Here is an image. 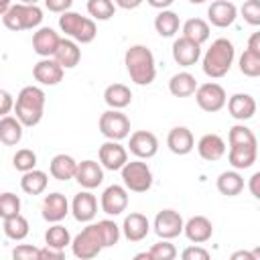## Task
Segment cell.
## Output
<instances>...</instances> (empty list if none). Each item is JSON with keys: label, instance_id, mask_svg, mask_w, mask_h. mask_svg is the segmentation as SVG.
Listing matches in <instances>:
<instances>
[{"label": "cell", "instance_id": "1", "mask_svg": "<svg viewBox=\"0 0 260 260\" xmlns=\"http://www.w3.org/2000/svg\"><path fill=\"white\" fill-rule=\"evenodd\" d=\"M124 65L136 85H150L156 77L154 55L146 45H132L124 53Z\"/></svg>", "mask_w": 260, "mask_h": 260}, {"label": "cell", "instance_id": "2", "mask_svg": "<svg viewBox=\"0 0 260 260\" xmlns=\"http://www.w3.org/2000/svg\"><path fill=\"white\" fill-rule=\"evenodd\" d=\"M45 100L47 95L39 85H26L18 91L16 102H14V118L22 124V128L37 126L43 120Z\"/></svg>", "mask_w": 260, "mask_h": 260}, {"label": "cell", "instance_id": "3", "mask_svg": "<svg viewBox=\"0 0 260 260\" xmlns=\"http://www.w3.org/2000/svg\"><path fill=\"white\" fill-rule=\"evenodd\" d=\"M234 59H236L234 43L225 37H219L209 45V49L205 51V55L201 59L203 73L211 79H219L232 69Z\"/></svg>", "mask_w": 260, "mask_h": 260}, {"label": "cell", "instance_id": "4", "mask_svg": "<svg viewBox=\"0 0 260 260\" xmlns=\"http://www.w3.org/2000/svg\"><path fill=\"white\" fill-rule=\"evenodd\" d=\"M59 28L73 43H81V45L91 43L98 35L95 22L89 16H81L79 12H73V10H67V12L59 14Z\"/></svg>", "mask_w": 260, "mask_h": 260}, {"label": "cell", "instance_id": "5", "mask_svg": "<svg viewBox=\"0 0 260 260\" xmlns=\"http://www.w3.org/2000/svg\"><path fill=\"white\" fill-rule=\"evenodd\" d=\"M2 22L8 30H32L43 22V10L30 2H18L8 8L2 16Z\"/></svg>", "mask_w": 260, "mask_h": 260}, {"label": "cell", "instance_id": "6", "mask_svg": "<svg viewBox=\"0 0 260 260\" xmlns=\"http://www.w3.org/2000/svg\"><path fill=\"white\" fill-rule=\"evenodd\" d=\"M122 183L126 191L132 193H146L152 187V171L144 160H128L122 169Z\"/></svg>", "mask_w": 260, "mask_h": 260}, {"label": "cell", "instance_id": "7", "mask_svg": "<svg viewBox=\"0 0 260 260\" xmlns=\"http://www.w3.org/2000/svg\"><path fill=\"white\" fill-rule=\"evenodd\" d=\"M104 250L100 232L95 223H87L73 240H71V252L79 260H91Z\"/></svg>", "mask_w": 260, "mask_h": 260}, {"label": "cell", "instance_id": "8", "mask_svg": "<svg viewBox=\"0 0 260 260\" xmlns=\"http://www.w3.org/2000/svg\"><path fill=\"white\" fill-rule=\"evenodd\" d=\"M98 126H100V132L114 142H120L130 136V120L120 110H106L100 116Z\"/></svg>", "mask_w": 260, "mask_h": 260}, {"label": "cell", "instance_id": "9", "mask_svg": "<svg viewBox=\"0 0 260 260\" xmlns=\"http://www.w3.org/2000/svg\"><path fill=\"white\" fill-rule=\"evenodd\" d=\"M195 102H197V106L203 112L213 114V112H219L225 106L228 95H225V89L219 83L207 81V83L197 85V89H195Z\"/></svg>", "mask_w": 260, "mask_h": 260}, {"label": "cell", "instance_id": "10", "mask_svg": "<svg viewBox=\"0 0 260 260\" xmlns=\"http://www.w3.org/2000/svg\"><path fill=\"white\" fill-rule=\"evenodd\" d=\"M183 225H185V221H183L181 213L175 209H160L154 217V223H152L154 234L160 240H173V238L181 236Z\"/></svg>", "mask_w": 260, "mask_h": 260}, {"label": "cell", "instance_id": "11", "mask_svg": "<svg viewBox=\"0 0 260 260\" xmlns=\"http://www.w3.org/2000/svg\"><path fill=\"white\" fill-rule=\"evenodd\" d=\"M100 207L108 215L124 213L126 207H128V191L124 189V185H110V187H106L102 197H100Z\"/></svg>", "mask_w": 260, "mask_h": 260}, {"label": "cell", "instance_id": "12", "mask_svg": "<svg viewBox=\"0 0 260 260\" xmlns=\"http://www.w3.org/2000/svg\"><path fill=\"white\" fill-rule=\"evenodd\" d=\"M130 152L142 160V158H152L158 152V138L148 132V130H136L130 134V142H128Z\"/></svg>", "mask_w": 260, "mask_h": 260}, {"label": "cell", "instance_id": "13", "mask_svg": "<svg viewBox=\"0 0 260 260\" xmlns=\"http://www.w3.org/2000/svg\"><path fill=\"white\" fill-rule=\"evenodd\" d=\"M98 156H100L102 169H108V171H120L128 162V150L120 142H114V140H106L100 146Z\"/></svg>", "mask_w": 260, "mask_h": 260}, {"label": "cell", "instance_id": "14", "mask_svg": "<svg viewBox=\"0 0 260 260\" xmlns=\"http://www.w3.org/2000/svg\"><path fill=\"white\" fill-rule=\"evenodd\" d=\"M59 43H61V37L51 26H41L32 35V51L43 59H53Z\"/></svg>", "mask_w": 260, "mask_h": 260}, {"label": "cell", "instance_id": "15", "mask_svg": "<svg viewBox=\"0 0 260 260\" xmlns=\"http://www.w3.org/2000/svg\"><path fill=\"white\" fill-rule=\"evenodd\" d=\"M41 211H43V219L49 221V223H59L61 219H65V215L69 213V201L63 193L55 191V193H49L45 195L43 199V205H41Z\"/></svg>", "mask_w": 260, "mask_h": 260}, {"label": "cell", "instance_id": "16", "mask_svg": "<svg viewBox=\"0 0 260 260\" xmlns=\"http://www.w3.org/2000/svg\"><path fill=\"white\" fill-rule=\"evenodd\" d=\"M207 18L213 26L217 28H228L234 24V20L238 18V8L234 2L230 0H215L209 4L207 8Z\"/></svg>", "mask_w": 260, "mask_h": 260}, {"label": "cell", "instance_id": "17", "mask_svg": "<svg viewBox=\"0 0 260 260\" xmlns=\"http://www.w3.org/2000/svg\"><path fill=\"white\" fill-rule=\"evenodd\" d=\"M73 179L85 191H89V189H95V187L102 185V181H104V169H102V165L98 160L87 158V160L77 162V171H75V177Z\"/></svg>", "mask_w": 260, "mask_h": 260}, {"label": "cell", "instance_id": "18", "mask_svg": "<svg viewBox=\"0 0 260 260\" xmlns=\"http://www.w3.org/2000/svg\"><path fill=\"white\" fill-rule=\"evenodd\" d=\"M69 211L73 213V217L77 221L89 223L95 217V213H98V199H95V195L89 193V191H79L73 197V201L69 205Z\"/></svg>", "mask_w": 260, "mask_h": 260}, {"label": "cell", "instance_id": "19", "mask_svg": "<svg viewBox=\"0 0 260 260\" xmlns=\"http://www.w3.org/2000/svg\"><path fill=\"white\" fill-rule=\"evenodd\" d=\"M120 230H122V234L128 242H142L150 232V221L144 213L132 211L124 217V223H122Z\"/></svg>", "mask_w": 260, "mask_h": 260}, {"label": "cell", "instance_id": "20", "mask_svg": "<svg viewBox=\"0 0 260 260\" xmlns=\"http://www.w3.org/2000/svg\"><path fill=\"white\" fill-rule=\"evenodd\" d=\"M183 234L187 236L189 242H193V244H203V242L211 240V236H213V223H211V219L205 217V215H193V217H189V219L185 221Z\"/></svg>", "mask_w": 260, "mask_h": 260}, {"label": "cell", "instance_id": "21", "mask_svg": "<svg viewBox=\"0 0 260 260\" xmlns=\"http://www.w3.org/2000/svg\"><path fill=\"white\" fill-rule=\"evenodd\" d=\"M171 51H173L175 63H179L181 67H191V65H195V63L201 59V47L195 45L193 41L185 39V37L175 39Z\"/></svg>", "mask_w": 260, "mask_h": 260}, {"label": "cell", "instance_id": "22", "mask_svg": "<svg viewBox=\"0 0 260 260\" xmlns=\"http://www.w3.org/2000/svg\"><path fill=\"white\" fill-rule=\"evenodd\" d=\"M225 104H228L230 116H232L234 120L242 122V124H244L246 120L254 118V114H256V100H254L250 93H234Z\"/></svg>", "mask_w": 260, "mask_h": 260}, {"label": "cell", "instance_id": "23", "mask_svg": "<svg viewBox=\"0 0 260 260\" xmlns=\"http://www.w3.org/2000/svg\"><path fill=\"white\" fill-rule=\"evenodd\" d=\"M167 146H169V150L173 154H179V156L189 154L195 148L193 132L187 126H175V128H171V132L167 136Z\"/></svg>", "mask_w": 260, "mask_h": 260}, {"label": "cell", "instance_id": "24", "mask_svg": "<svg viewBox=\"0 0 260 260\" xmlns=\"http://www.w3.org/2000/svg\"><path fill=\"white\" fill-rule=\"evenodd\" d=\"M32 77L41 85H57L63 79V69L55 59H41L32 67Z\"/></svg>", "mask_w": 260, "mask_h": 260}, {"label": "cell", "instance_id": "25", "mask_svg": "<svg viewBox=\"0 0 260 260\" xmlns=\"http://www.w3.org/2000/svg\"><path fill=\"white\" fill-rule=\"evenodd\" d=\"M197 152L203 160H219L225 154V140L219 134H203L197 142Z\"/></svg>", "mask_w": 260, "mask_h": 260}, {"label": "cell", "instance_id": "26", "mask_svg": "<svg viewBox=\"0 0 260 260\" xmlns=\"http://www.w3.org/2000/svg\"><path fill=\"white\" fill-rule=\"evenodd\" d=\"M258 158V144H242V146H230L228 160L234 167V171L250 169Z\"/></svg>", "mask_w": 260, "mask_h": 260}, {"label": "cell", "instance_id": "27", "mask_svg": "<svg viewBox=\"0 0 260 260\" xmlns=\"http://www.w3.org/2000/svg\"><path fill=\"white\" fill-rule=\"evenodd\" d=\"M53 59L61 65L63 71H65V69H73V67L81 61V49H79V45L73 43L71 39H61V43H59V47H57Z\"/></svg>", "mask_w": 260, "mask_h": 260}, {"label": "cell", "instance_id": "28", "mask_svg": "<svg viewBox=\"0 0 260 260\" xmlns=\"http://www.w3.org/2000/svg\"><path fill=\"white\" fill-rule=\"evenodd\" d=\"M75 171H77V160L71 156V154H55L49 162V173L53 179L57 181H69L75 177Z\"/></svg>", "mask_w": 260, "mask_h": 260}, {"label": "cell", "instance_id": "29", "mask_svg": "<svg viewBox=\"0 0 260 260\" xmlns=\"http://www.w3.org/2000/svg\"><path fill=\"white\" fill-rule=\"evenodd\" d=\"M104 102L110 110H124L132 102V91L124 83H112L104 89Z\"/></svg>", "mask_w": 260, "mask_h": 260}, {"label": "cell", "instance_id": "30", "mask_svg": "<svg viewBox=\"0 0 260 260\" xmlns=\"http://www.w3.org/2000/svg\"><path fill=\"white\" fill-rule=\"evenodd\" d=\"M197 89V79L189 71H179L169 79V91L175 98H189Z\"/></svg>", "mask_w": 260, "mask_h": 260}, {"label": "cell", "instance_id": "31", "mask_svg": "<svg viewBox=\"0 0 260 260\" xmlns=\"http://www.w3.org/2000/svg\"><path fill=\"white\" fill-rule=\"evenodd\" d=\"M215 187L221 195L225 197H236L244 191V177L238 173V171H223L217 181H215Z\"/></svg>", "mask_w": 260, "mask_h": 260}, {"label": "cell", "instance_id": "32", "mask_svg": "<svg viewBox=\"0 0 260 260\" xmlns=\"http://www.w3.org/2000/svg\"><path fill=\"white\" fill-rule=\"evenodd\" d=\"M22 140V124L14 116L0 118V142L6 146H16Z\"/></svg>", "mask_w": 260, "mask_h": 260}, {"label": "cell", "instance_id": "33", "mask_svg": "<svg viewBox=\"0 0 260 260\" xmlns=\"http://www.w3.org/2000/svg\"><path fill=\"white\" fill-rule=\"evenodd\" d=\"M47 183H49V177L45 171H39V169H32L28 173L22 175L20 179V189L26 193V195H41L45 189H47Z\"/></svg>", "mask_w": 260, "mask_h": 260}, {"label": "cell", "instance_id": "34", "mask_svg": "<svg viewBox=\"0 0 260 260\" xmlns=\"http://www.w3.org/2000/svg\"><path fill=\"white\" fill-rule=\"evenodd\" d=\"M179 26H181L179 14L173 10H160L154 16V28L160 37H175L179 32Z\"/></svg>", "mask_w": 260, "mask_h": 260}, {"label": "cell", "instance_id": "35", "mask_svg": "<svg viewBox=\"0 0 260 260\" xmlns=\"http://www.w3.org/2000/svg\"><path fill=\"white\" fill-rule=\"evenodd\" d=\"M181 37H185V39H189V41H193L195 45L201 47L209 39V24L203 18H189L183 24V35Z\"/></svg>", "mask_w": 260, "mask_h": 260}, {"label": "cell", "instance_id": "36", "mask_svg": "<svg viewBox=\"0 0 260 260\" xmlns=\"http://www.w3.org/2000/svg\"><path fill=\"white\" fill-rule=\"evenodd\" d=\"M2 230H4L6 238H10V240H14V242H20V240H24V238L28 236V219H26L22 213H18V215H14V217L4 219Z\"/></svg>", "mask_w": 260, "mask_h": 260}, {"label": "cell", "instance_id": "37", "mask_svg": "<svg viewBox=\"0 0 260 260\" xmlns=\"http://www.w3.org/2000/svg\"><path fill=\"white\" fill-rule=\"evenodd\" d=\"M45 244L49 248H57V250H65L67 246H71V234L65 225L61 223H53L47 232H45Z\"/></svg>", "mask_w": 260, "mask_h": 260}, {"label": "cell", "instance_id": "38", "mask_svg": "<svg viewBox=\"0 0 260 260\" xmlns=\"http://www.w3.org/2000/svg\"><path fill=\"white\" fill-rule=\"evenodd\" d=\"M95 225H98V232H100V238H102L104 248H112V246L118 244V240H120V225L116 221H112V219H100V221H95Z\"/></svg>", "mask_w": 260, "mask_h": 260}, {"label": "cell", "instance_id": "39", "mask_svg": "<svg viewBox=\"0 0 260 260\" xmlns=\"http://www.w3.org/2000/svg\"><path fill=\"white\" fill-rule=\"evenodd\" d=\"M228 144L230 146H242V144H258L254 132L244 124H234L228 132Z\"/></svg>", "mask_w": 260, "mask_h": 260}, {"label": "cell", "instance_id": "40", "mask_svg": "<svg viewBox=\"0 0 260 260\" xmlns=\"http://www.w3.org/2000/svg\"><path fill=\"white\" fill-rule=\"evenodd\" d=\"M114 2L112 0H89L87 2V12L91 16V20H110L114 16Z\"/></svg>", "mask_w": 260, "mask_h": 260}, {"label": "cell", "instance_id": "41", "mask_svg": "<svg viewBox=\"0 0 260 260\" xmlns=\"http://www.w3.org/2000/svg\"><path fill=\"white\" fill-rule=\"evenodd\" d=\"M12 167L16 171H20L22 175L28 173V171H32V169H37V152L30 150V148L16 150L14 156H12Z\"/></svg>", "mask_w": 260, "mask_h": 260}, {"label": "cell", "instance_id": "42", "mask_svg": "<svg viewBox=\"0 0 260 260\" xmlns=\"http://www.w3.org/2000/svg\"><path fill=\"white\" fill-rule=\"evenodd\" d=\"M20 213V197L6 191V193H0V217L2 219H8V217H14Z\"/></svg>", "mask_w": 260, "mask_h": 260}, {"label": "cell", "instance_id": "43", "mask_svg": "<svg viewBox=\"0 0 260 260\" xmlns=\"http://www.w3.org/2000/svg\"><path fill=\"white\" fill-rule=\"evenodd\" d=\"M240 71L246 75V77H258L260 75V55H254L250 51H244L240 55Z\"/></svg>", "mask_w": 260, "mask_h": 260}, {"label": "cell", "instance_id": "44", "mask_svg": "<svg viewBox=\"0 0 260 260\" xmlns=\"http://www.w3.org/2000/svg\"><path fill=\"white\" fill-rule=\"evenodd\" d=\"M148 254L152 256V260H175L177 248H175V244H171V240H160L150 246Z\"/></svg>", "mask_w": 260, "mask_h": 260}, {"label": "cell", "instance_id": "45", "mask_svg": "<svg viewBox=\"0 0 260 260\" xmlns=\"http://www.w3.org/2000/svg\"><path fill=\"white\" fill-rule=\"evenodd\" d=\"M240 12H242V16H244V20L248 24H252V26H258L260 24V2L258 0L244 2V6H242Z\"/></svg>", "mask_w": 260, "mask_h": 260}, {"label": "cell", "instance_id": "46", "mask_svg": "<svg viewBox=\"0 0 260 260\" xmlns=\"http://www.w3.org/2000/svg\"><path fill=\"white\" fill-rule=\"evenodd\" d=\"M12 260H39V248L32 244H18L12 250Z\"/></svg>", "mask_w": 260, "mask_h": 260}, {"label": "cell", "instance_id": "47", "mask_svg": "<svg viewBox=\"0 0 260 260\" xmlns=\"http://www.w3.org/2000/svg\"><path fill=\"white\" fill-rule=\"evenodd\" d=\"M181 260H211V254L203 246H187L181 252Z\"/></svg>", "mask_w": 260, "mask_h": 260}, {"label": "cell", "instance_id": "48", "mask_svg": "<svg viewBox=\"0 0 260 260\" xmlns=\"http://www.w3.org/2000/svg\"><path fill=\"white\" fill-rule=\"evenodd\" d=\"M12 110H14V98H12V93L0 87V118L10 116Z\"/></svg>", "mask_w": 260, "mask_h": 260}, {"label": "cell", "instance_id": "49", "mask_svg": "<svg viewBox=\"0 0 260 260\" xmlns=\"http://www.w3.org/2000/svg\"><path fill=\"white\" fill-rule=\"evenodd\" d=\"M47 10L49 12H55V14H63L67 12L71 6H73V0H47L45 2Z\"/></svg>", "mask_w": 260, "mask_h": 260}, {"label": "cell", "instance_id": "50", "mask_svg": "<svg viewBox=\"0 0 260 260\" xmlns=\"http://www.w3.org/2000/svg\"><path fill=\"white\" fill-rule=\"evenodd\" d=\"M39 260H65V252L57 248H39Z\"/></svg>", "mask_w": 260, "mask_h": 260}, {"label": "cell", "instance_id": "51", "mask_svg": "<svg viewBox=\"0 0 260 260\" xmlns=\"http://www.w3.org/2000/svg\"><path fill=\"white\" fill-rule=\"evenodd\" d=\"M230 260H260V248L254 250H236Z\"/></svg>", "mask_w": 260, "mask_h": 260}, {"label": "cell", "instance_id": "52", "mask_svg": "<svg viewBox=\"0 0 260 260\" xmlns=\"http://www.w3.org/2000/svg\"><path fill=\"white\" fill-rule=\"evenodd\" d=\"M246 51H250V53H254V55H260V32H252V35H250Z\"/></svg>", "mask_w": 260, "mask_h": 260}, {"label": "cell", "instance_id": "53", "mask_svg": "<svg viewBox=\"0 0 260 260\" xmlns=\"http://www.w3.org/2000/svg\"><path fill=\"white\" fill-rule=\"evenodd\" d=\"M258 181H260V173H254L252 177H250V193H252V197H260V191H258Z\"/></svg>", "mask_w": 260, "mask_h": 260}, {"label": "cell", "instance_id": "54", "mask_svg": "<svg viewBox=\"0 0 260 260\" xmlns=\"http://www.w3.org/2000/svg\"><path fill=\"white\" fill-rule=\"evenodd\" d=\"M116 4H118L120 8H126V10H128V8H138V6H140V0H132V2H128V0H116ZM116 4H114V6H116Z\"/></svg>", "mask_w": 260, "mask_h": 260}, {"label": "cell", "instance_id": "55", "mask_svg": "<svg viewBox=\"0 0 260 260\" xmlns=\"http://www.w3.org/2000/svg\"><path fill=\"white\" fill-rule=\"evenodd\" d=\"M148 4L154 6V8H162V10H167V8L173 4V0H162V2H160V0H148Z\"/></svg>", "mask_w": 260, "mask_h": 260}, {"label": "cell", "instance_id": "56", "mask_svg": "<svg viewBox=\"0 0 260 260\" xmlns=\"http://www.w3.org/2000/svg\"><path fill=\"white\" fill-rule=\"evenodd\" d=\"M10 6H12V2H8V0H0V16H4V14L8 12Z\"/></svg>", "mask_w": 260, "mask_h": 260}, {"label": "cell", "instance_id": "57", "mask_svg": "<svg viewBox=\"0 0 260 260\" xmlns=\"http://www.w3.org/2000/svg\"><path fill=\"white\" fill-rule=\"evenodd\" d=\"M132 260H152V256L148 252H138V254H134Z\"/></svg>", "mask_w": 260, "mask_h": 260}]
</instances>
